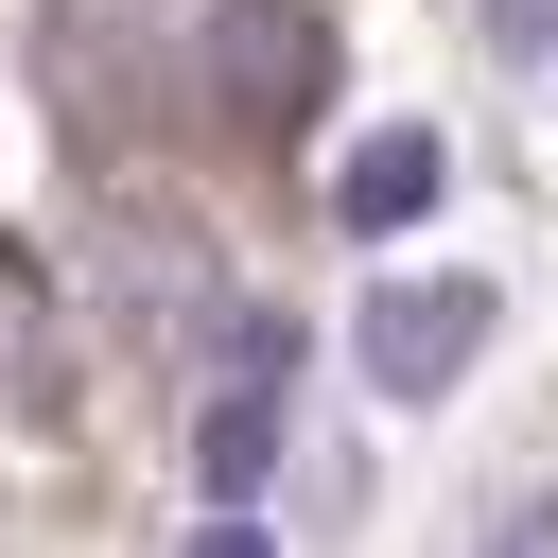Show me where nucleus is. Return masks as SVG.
Masks as SVG:
<instances>
[{"instance_id":"obj_7","label":"nucleus","mask_w":558,"mask_h":558,"mask_svg":"<svg viewBox=\"0 0 558 558\" xmlns=\"http://www.w3.org/2000/svg\"><path fill=\"white\" fill-rule=\"evenodd\" d=\"M192 558H279V523H262V506H209V541H192Z\"/></svg>"},{"instance_id":"obj_4","label":"nucleus","mask_w":558,"mask_h":558,"mask_svg":"<svg viewBox=\"0 0 558 558\" xmlns=\"http://www.w3.org/2000/svg\"><path fill=\"white\" fill-rule=\"evenodd\" d=\"M279 453H296V384H244V366H227V384L192 401V488H209V506H262Z\"/></svg>"},{"instance_id":"obj_2","label":"nucleus","mask_w":558,"mask_h":558,"mask_svg":"<svg viewBox=\"0 0 558 558\" xmlns=\"http://www.w3.org/2000/svg\"><path fill=\"white\" fill-rule=\"evenodd\" d=\"M209 87H227V122H314L331 105V17L314 0H227L209 17Z\"/></svg>"},{"instance_id":"obj_3","label":"nucleus","mask_w":558,"mask_h":558,"mask_svg":"<svg viewBox=\"0 0 558 558\" xmlns=\"http://www.w3.org/2000/svg\"><path fill=\"white\" fill-rule=\"evenodd\" d=\"M436 192H453V140H436V122H366V140L331 157V227H349V244H401Z\"/></svg>"},{"instance_id":"obj_5","label":"nucleus","mask_w":558,"mask_h":558,"mask_svg":"<svg viewBox=\"0 0 558 558\" xmlns=\"http://www.w3.org/2000/svg\"><path fill=\"white\" fill-rule=\"evenodd\" d=\"M488 52H506V70H541V52H558V0H488Z\"/></svg>"},{"instance_id":"obj_1","label":"nucleus","mask_w":558,"mask_h":558,"mask_svg":"<svg viewBox=\"0 0 558 558\" xmlns=\"http://www.w3.org/2000/svg\"><path fill=\"white\" fill-rule=\"evenodd\" d=\"M488 331H506V296H488V279H384V296H366V384L418 418V401H436Z\"/></svg>"},{"instance_id":"obj_6","label":"nucleus","mask_w":558,"mask_h":558,"mask_svg":"<svg viewBox=\"0 0 558 558\" xmlns=\"http://www.w3.org/2000/svg\"><path fill=\"white\" fill-rule=\"evenodd\" d=\"M488 558H558V506L523 488V506H488Z\"/></svg>"}]
</instances>
